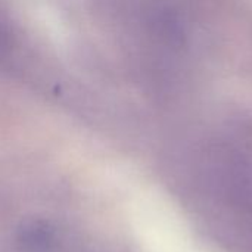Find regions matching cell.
<instances>
[{"label": "cell", "instance_id": "1", "mask_svg": "<svg viewBox=\"0 0 252 252\" xmlns=\"http://www.w3.org/2000/svg\"><path fill=\"white\" fill-rule=\"evenodd\" d=\"M182 195L204 230L227 252H252V130L236 126L189 158Z\"/></svg>", "mask_w": 252, "mask_h": 252}]
</instances>
